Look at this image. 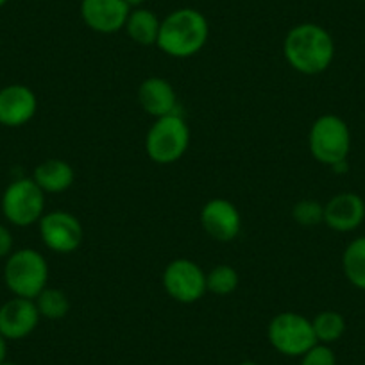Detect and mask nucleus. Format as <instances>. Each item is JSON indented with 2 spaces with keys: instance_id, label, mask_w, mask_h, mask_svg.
Listing matches in <instances>:
<instances>
[{
  "instance_id": "nucleus-1",
  "label": "nucleus",
  "mask_w": 365,
  "mask_h": 365,
  "mask_svg": "<svg viewBox=\"0 0 365 365\" xmlns=\"http://www.w3.org/2000/svg\"><path fill=\"white\" fill-rule=\"evenodd\" d=\"M283 56L296 72L317 76L326 72L335 58V41L319 24H299L287 33Z\"/></svg>"
},
{
  "instance_id": "nucleus-2",
  "label": "nucleus",
  "mask_w": 365,
  "mask_h": 365,
  "mask_svg": "<svg viewBox=\"0 0 365 365\" xmlns=\"http://www.w3.org/2000/svg\"><path fill=\"white\" fill-rule=\"evenodd\" d=\"M210 36V26L201 11L181 8L161 20L158 48L170 58L187 59L199 54Z\"/></svg>"
},
{
  "instance_id": "nucleus-3",
  "label": "nucleus",
  "mask_w": 365,
  "mask_h": 365,
  "mask_svg": "<svg viewBox=\"0 0 365 365\" xmlns=\"http://www.w3.org/2000/svg\"><path fill=\"white\" fill-rule=\"evenodd\" d=\"M190 145V129L179 113L156 118L145 136V153L158 165L181 160Z\"/></svg>"
},
{
  "instance_id": "nucleus-4",
  "label": "nucleus",
  "mask_w": 365,
  "mask_h": 365,
  "mask_svg": "<svg viewBox=\"0 0 365 365\" xmlns=\"http://www.w3.org/2000/svg\"><path fill=\"white\" fill-rule=\"evenodd\" d=\"M6 287L16 297L34 299L48 282V265L36 249H19L8 256L4 267Z\"/></svg>"
},
{
  "instance_id": "nucleus-5",
  "label": "nucleus",
  "mask_w": 365,
  "mask_h": 365,
  "mask_svg": "<svg viewBox=\"0 0 365 365\" xmlns=\"http://www.w3.org/2000/svg\"><path fill=\"white\" fill-rule=\"evenodd\" d=\"M308 147L319 163L335 165L347 160L351 150V131L346 120L336 115H322L312 124L308 133Z\"/></svg>"
},
{
  "instance_id": "nucleus-6",
  "label": "nucleus",
  "mask_w": 365,
  "mask_h": 365,
  "mask_svg": "<svg viewBox=\"0 0 365 365\" xmlns=\"http://www.w3.org/2000/svg\"><path fill=\"white\" fill-rule=\"evenodd\" d=\"M267 335L274 349L285 356H303L308 349L319 344L310 319L296 312L274 315L267 328Z\"/></svg>"
},
{
  "instance_id": "nucleus-7",
  "label": "nucleus",
  "mask_w": 365,
  "mask_h": 365,
  "mask_svg": "<svg viewBox=\"0 0 365 365\" xmlns=\"http://www.w3.org/2000/svg\"><path fill=\"white\" fill-rule=\"evenodd\" d=\"M2 213L15 226H33L45 213V192L33 178L16 179L9 182L2 195Z\"/></svg>"
},
{
  "instance_id": "nucleus-8",
  "label": "nucleus",
  "mask_w": 365,
  "mask_h": 365,
  "mask_svg": "<svg viewBox=\"0 0 365 365\" xmlns=\"http://www.w3.org/2000/svg\"><path fill=\"white\" fill-rule=\"evenodd\" d=\"M161 283L168 296L182 304H192L201 299L206 290V274L195 262L187 258L172 259L163 270Z\"/></svg>"
},
{
  "instance_id": "nucleus-9",
  "label": "nucleus",
  "mask_w": 365,
  "mask_h": 365,
  "mask_svg": "<svg viewBox=\"0 0 365 365\" xmlns=\"http://www.w3.org/2000/svg\"><path fill=\"white\" fill-rule=\"evenodd\" d=\"M38 224L43 244L58 255H70L77 251L84 240L83 224L76 215L65 210L43 213Z\"/></svg>"
},
{
  "instance_id": "nucleus-10",
  "label": "nucleus",
  "mask_w": 365,
  "mask_h": 365,
  "mask_svg": "<svg viewBox=\"0 0 365 365\" xmlns=\"http://www.w3.org/2000/svg\"><path fill=\"white\" fill-rule=\"evenodd\" d=\"M202 230L217 242H231L242 230V217L237 206L222 197L212 199L201 210Z\"/></svg>"
},
{
  "instance_id": "nucleus-11",
  "label": "nucleus",
  "mask_w": 365,
  "mask_h": 365,
  "mask_svg": "<svg viewBox=\"0 0 365 365\" xmlns=\"http://www.w3.org/2000/svg\"><path fill=\"white\" fill-rule=\"evenodd\" d=\"M131 8L124 0H83L81 16L91 31L113 34L124 29Z\"/></svg>"
},
{
  "instance_id": "nucleus-12",
  "label": "nucleus",
  "mask_w": 365,
  "mask_h": 365,
  "mask_svg": "<svg viewBox=\"0 0 365 365\" xmlns=\"http://www.w3.org/2000/svg\"><path fill=\"white\" fill-rule=\"evenodd\" d=\"M40 322L34 299L13 297L0 307V335L6 340H20L29 336Z\"/></svg>"
},
{
  "instance_id": "nucleus-13",
  "label": "nucleus",
  "mask_w": 365,
  "mask_h": 365,
  "mask_svg": "<svg viewBox=\"0 0 365 365\" xmlns=\"http://www.w3.org/2000/svg\"><path fill=\"white\" fill-rule=\"evenodd\" d=\"M38 110V99L31 88L9 84L0 90V125L22 128L33 120Z\"/></svg>"
},
{
  "instance_id": "nucleus-14",
  "label": "nucleus",
  "mask_w": 365,
  "mask_h": 365,
  "mask_svg": "<svg viewBox=\"0 0 365 365\" xmlns=\"http://www.w3.org/2000/svg\"><path fill=\"white\" fill-rule=\"evenodd\" d=\"M365 220V201L354 192H342L324 205V224L336 233H351Z\"/></svg>"
},
{
  "instance_id": "nucleus-15",
  "label": "nucleus",
  "mask_w": 365,
  "mask_h": 365,
  "mask_svg": "<svg viewBox=\"0 0 365 365\" xmlns=\"http://www.w3.org/2000/svg\"><path fill=\"white\" fill-rule=\"evenodd\" d=\"M138 103L142 110L154 118L178 113L175 90L163 77H149L140 84Z\"/></svg>"
},
{
  "instance_id": "nucleus-16",
  "label": "nucleus",
  "mask_w": 365,
  "mask_h": 365,
  "mask_svg": "<svg viewBox=\"0 0 365 365\" xmlns=\"http://www.w3.org/2000/svg\"><path fill=\"white\" fill-rule=\"evenodd\" d=\"M33 179L45 194H61L73 185L76 172L66 161L47 160L34 168Z\"/></svg>"
},
{
  "instance_id": "nucleus-17",
  "label": "nucleus",
  "mask_w": 365,
  "mask_h": 365,
  "mask_svg": "<svg viewBox=\"0 0 365 365\" xmlns=\"http://www.w3.org/2000/svg\"><path fill=\"white\" fill-rule=\"evenodd\" d=\"M160 19L153 11L138 8L129 13L128 22H125V31H128L129 38L135 43L149 47V45H156L158 34H160Z\"/></svg>"
},
{
  "instance_id": "nucleus-18",
  "label": "nucleus",
  "mask_w": 365,
  "mask_h": 365,
  "mask_svg": "<svg viewBox=\"0 0 365 365\" xmlns=\"http://www.w3.org/2000/svg\"><path fill=\"white\" fill-rule=\"evenodd\" d=\"M342 269L354 289L365 290V237L354 238L344 249Z\"/></svg>"
},
{
  "instance_id": "nucleus-19",
  "label": "nucleus",
  "mask_w": 365,
  "mask_h": 365,
  "mask_svg": "<svg viewBox=\"0 0 365 365\" xmlns=\"http://www.w3.org/2000/svg\"><path fill=\"white\" fill-rule=\"evenodd\" d=\"M312 326H314L317 342L326 344V346L340 340L344 333H346V319H344L342 314L335 310H326L317 314L314 321H312Z\"/></svg>"
},
{
  "instance_id": "nucleus-20",
  "label": "nucleus",
  "mask_w": 365,
  "mask_h": 365,
  "mask_svg": "<svg viewBox=\"0 0 365 365\" xmlns=\"http://www.w3.org/2000/svg\"><path fill=\"white\" fill-rule=\"evenodd\" d=\"M34 304H36L40 317L51 319V321H58L68 315L70 312V299L61 289H51L45 287L36 297H34Z\"/></svg>"
},
{
  "instance_id": "nucleus-21",
  "label": "nucleus",
  "mask_w": 365,
  "mask_h": 365,
  "mask_svg": "<svg viewBox=\"0 0 365 365\" xmlns=\"http://www.w3.org/2000/svg\"><path fill=\"white\" fill-rule=\"evenodd\" d=\"M240 276L231 265H217L206 274V290L215 296H230L238 289Z\"/></svg>"
},
{
  "instance_id": "nucleus-22",
  "label": "nucleus",
  "mask_w": 365,
  "mask_h": 365,
  "mask_svg": "<svg viewBox=\"0 0 365 365\" xmlns=\"http://www.w3.org/2000/svg\"><path fill=\"white\" fill-rule=\"evenodd\" d=\"M292 219L303 227H315L324 222V206L314 199H303L292 208Z\"/></svg>"
},
{
  "instance_id": "nucleus-23",
  "label": "nucleus",
  "mask_w": 365,
  "mask_h": 365,
  "mask_svg": "<svg viewBox=\"0 0 365 365\" xmlns=\"http://www.w3.org/2000/svg\"><path fill=\"white\" fill-rule=\"evenodd\" d=\"M301 365H336V356L329 346L315 344L301 356Z\"/></svg>"
},
{
  "instance_id": "nucleus-24",
  "label": "nucleus",
  "mask_w": 365,
  "mask_h": 365,
  "mask_svg": "<svg viewBox=\"0 0 365 365\" xmlns=\"http://www.w3.org/2000/svg\"><path fill=\"white\" fill-rule=\"evenodd\" d=\"M13 251V235L6 226L0 224V258H8Z\"/></svg>"
},
{
  "instance_id": "nucleus-25",
  "label": "nucleus",
  "mask_w": 365,
  "mask_h": 365,
  "mask_svg": "<svg viewBox=\"0 0 365 365\" xmlns=\"http://www.w3.org/2000/svg\"><path fill=\"white\" fill-rule=\"evenodd\" d=\"M331 170L335 172V174H347V170H349V161H336L335 165H331Z\"/></svg>"
},
{
  "instance_id": "nucleus-26",
  "label": "nucleus",
  "mask_w": 365,
  "mask_h": 365,
  "mask_svg": "<svg viewBox=\"0 0 365 365\" xmlns=\"http://www.w3.org/2000/svg\"><path fill=\"white\" fill-rule=\"evenodd\" d=\"M6 354H8V340L0 335V364L6 361Z\"/></svg>"
},
{
  "instance_id": "nucleus-27",
  "label": "nucleus",
  "mask_w": 365,
  "mask_h": 365,
  "mask_svg": "<svg viewBox=\"0 0 365 365\" xmlns=\"http://www.w3.org/2000/svg\"><path fill=\"white\" fill-rule=\"evenodd\" d=\"M124 2L129 6V8H138V6H142L145 0H124Z\"/></svg>"
},
{
  "instance_id": "nucleus-28",
  "label": "nucleus",
  "mask_w": 365,
  "mask_h": 365,
  "mask_svg": "<svg viewBox=\"0 0 365 365\" xmlns=\"http://www.w3.org/2000/svg\"><path fill=\"white\" fill-rule=\"evenodd\" d=\"M238 365H258V364H256V361H251V360H245V361H242V364H238Z\"/></svg>"
},
{
  "instance_id": "nucleus-29",
  "label": "nucleus",
  "mask_w": 365,
  "mask_h": 365,
  "mask_svg": "<svg viewBox=\"0 0 365 365\" xmlns=\"http://www.w3.org/2000/svg\"><path fill=\"white\" fill-rule=\"evenodd\" d=\"M8 4V0H0V8H2V6H6Z\"/></svg>"
},
{
  "instance_id": "nucleus-30",
  "label": "nucleus",
  "mask_w": 365,
  "mask_h": 365,
  "mask_svg": "<svg viewBox=\"0 0 365 365\" xmlns=\"http://www.w3.org/2000/svg\"><path fill=\"white\" fill-rule=\"evenodd\" d=\"M0 365H15V364H9V361H2V364Z\"/></svg>"
},
{
  "instance_id": "nucleus-31",
  "label": "nucleus",
  "mask_w": 365,
  "mask_h": 365,
  "mask_svg": "<svg viewBox=\"0 0 365 365\" xmlns=\"http://www.w3.org/2000/svg\"><path fill=\"white\" fill-rule=\"evenodd\" d=\"M361 2H365V0H361Z\"/></svg>"
}]
</instances>
